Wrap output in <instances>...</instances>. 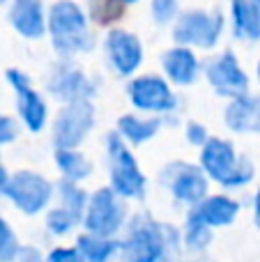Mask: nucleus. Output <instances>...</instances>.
Listing matches in <instances>:
<instances>
[{
	"label": "nucleus",
	"mask_w": 260,
	"mask_h": 262,
	"mask_svg": "<svg viewBox=\"0 0 260 262\" xmlns=\"http://www.w3.org/2000/svg\"><path fill=\"white\" fill-rule=\"evenodd\" d=\"M104 157H106V177L109 186L124 198L127 203H141L147 195V175L138 163L134 147H129L115 129L104 136Z\"/></svg>",
	"instance_id": "obj_5"
},
{
	"label": "nucleus",
	"mask_w": 260,
	"mask_h": 262,
	"mask_svg": "<svg viewBox=\"0 0 260 262\" xmlns=\"http://www.w3.org/2000/svg\"><path fill=\"white\" fill-rule=\"evenodd\" d=\"M224 127L235 136H260V92L226 101Z\"/></svg>",
	"instance_id": "obj_18"
},
{
	"label": "nucleus",
	"mask_w": 260,
	"mask_h": 262,
	"mask_svg": "<svg viewBox=\"0 0 260 262\" xmlns=\"http://www.w3.org/2000/svg\"><path fill=\"white\" fill-rule=\"evenodd\" d=\"M49 41L55 60H76L99 46V37L88 16L85 5L55 0L49 5Z\"/></svg>",
	"instance_id": "obj_2"
},
{
	"label": "nucleus",
	"mask_w": 260,
	"mask_h": 262,
	"mask_svg": "<svg viewBox=\"0 0 260 262\" xmlns=\"http://www.w3.org/2000/svg\"><path fill=\"white\" fill-rule=\"evenodd\" d=\"M46 262H85V258L76 249V244H67V246L60 244L46 251Z\"/></svg>",
	"instance_id": "obj_31"
},
{
	"label": "nucleus",
	"mask_w": 260,
	"mask_h": 262,
	"mask_svg": "<svg viewBox=\"0 0 260 262\" xmlns=\"http://www.w3.org/2000/svg\"><path fill=\"white\" fill-rule=\"evenodd\" d=\"M16 262H46V253H41V249L32 244H23L16 255Z\"/></svg>",
	"instance_id": "obj_32"
},
{
	"label": "nucleus",
	"mask_w": 260,
	"mask_h": 262,
	"mask_svg": "<svg viewBox=\"0 0 260 262\" xmlns=\"http://www.w3.org/2000/svg\"><path fill=\"white\" fill-rule=\"evenodd\" d=\"M9 177H12V172L7 170L3 157H0V195H5V189H7V184H9Z\"/></svg>",
	"instance_id": "obj_34"
},
{
	"label": "nucleus",
	"mask_w": 260,
	"mask_h": 262,
	"mask_svg": "<svg viewBox=\"0 0 260 262\" xmlns=\"http://www.w3.org/2000/svg\"><path fill=\"white\" fill-rule=\"evenodd\" d=\"M53 163L64 182L83 184L95 175V163L83 149H53Z\"/></svg>",
	"instance_id": "obj_21"
},
{
	"label": "nucleus",
	"mask_w": 260,
	"mask_h": 262,
	"mask_svg": "<svg viewBox=\"0 0 260 262\" xmlns=\"http://www.w3.org/2000/svg\"><path fill=\"white\" fill-rule=\"evenodd\" d=\"M157 184L164 191H168L173 203H178L180 207H187V212L201 205L212 193V182L198 166V161H184V159L164 163L157 172Z\"/></svg>",
	"instance_id": "obj_8"
},
{
	"label": "nucleus",
	"mask_w": 260,
	"mask_h": 262,
	"mask_svg": "<svg viewBox=\"0 0 260 262\" xmlns=\"http://www.w3.org/2000/svg\"><path fill=\"white\" fill-rule=\"evenodd\" d=\"M191 262H205V260H203V258H196V260H191Z\"/></svg>",
	"instance_id": "obj_36"
},
{
	"label": "nucleus",
	"mask_w": 260,
	"mask_h": 262,
	"mask_svg": "<svg viewBox=\"0 0 260 262\" xmlns=\"http://www.w3.org/2000/svg\"><path fill=\"white\" fill-rule=\"evenodd\" d=\"M203 78L212 88V92L216 97H224L226 101L251 92V76L233 49H224L207 55L203 60Z\"/></svg>",
	"instance_id": "obj_13"
},
{
	"label": "nucleus",
	"mask_w": 260,
	"mask_h": 262,
	"mask_svg": "<svg viewBox=\"0 0 260 262\" xmlns=\"http://www.w3.org/2000/svg\"><path fill=\"white\" fill-rule=\"evenodd\" d=\"M21 239L16 230L5 216H0V262H16V255L21 251Z\"/></svg>",
	"instance_id": "obj_28"
},
{
	"label": "nucleus",
	"mask_w": 260,
	"mask_h": 262,
	"mask_svg": "<svg viewBox=\"0 0 260 262\" xmlns=\"http://www.w3.org/2000/svg\"><path fill=\"white\" fill-rule=\"evenodd\" d=\"M99 46L106 69L113 76L124 78V81L138 76V69L145 62V44L134 30L122 26L104 30Z\"/></svg>",
	"instance_id": "obj_10"
},
{
	"label": "nucleus",
	"mask_w": 260,
	"mask_h": 262,
	"mask_svg": "<svg viewBox=\"0 0 260 262\" xmlns=\"http://www.w3.org/2000/svg\"><path fill=\"white\" fill-rule=\"evenodd\" d=\"M132 207L124 198H120L109 184L99 186L90 193L85 216H83V230L88 235L106 237V239H120L132 221Z\"/></svg>",
	"instance_id": "obj_7"
},
{
	"label": "nucleus",
	"mask_w": 260,
	"mask_h": 262,
	"mask_svg": "<svg viewBox=\"0 0 260 262\" xmlns=\"http://www.w3.org/2000/svg\"><path fill=\"white\" fill-rule=\"evenodd\" d=\"M97 127L95 101H74L55 111L51 120V143L53 149H81Z\"/></svg>",
	"instance_id": "obj_12"
},
{
	"label": "nucleus",
	"mask_w": 260,
	"mask_h": 262,
	"mask_svg": "<svg viewBox=\"0 0 260 262\" xmlns=\"http://www.w3.org/2000/svg\"><path fill=\"white\" fill-rule=\"evenodd\" d=\"M166 127V122L161 118H150V115L141 113H122L115 122V134L129 145V147H138L145 145L150 140H155L159 136V131Z\"/></svg>",
	"instance_id": "obj_20"
},
{
	"label": "nucleus",
	"mask_w": 260,
	"mask_h": 262,
	"mask_svg": "<svg viewBox=\"0 0 260 262\" xmlns=\"http://www.w3.org/2000/svg\"><path fill=\"white\" fill-rule=\"evenodd\" d=\"M5 198L23 216H39V214H46L53 207L55 182H51L39 170L18 168L9 177V184L5 189Z\"/></svg>",
	"instance_id": "obj_9"
},
{
	"label": "nucleus",
	"mask_w": 260,
	"mask_h": 262,
	"mask_svg": "<svg viewBox=\"0 0 260 262\" xmlns=\"http://www.w3.org/2000/svg\"><path fill=\"white\" fill-rule=\"evenodd\" d=\"M228 28L242 44L260 41V0H233L228 5Z\"/></svg>",
	"instance_id": "obj_19"
},
{
	"label": "nucleus",
	"mask_w": 260,
	"mask_h": 262,
	"mask_svg": "<svg viewBox=\"0 0 260 262\" xmlns=\"http://www.w3.org/2000/svg\"><path fill=\"white\" fill-rule=\"evenodd\" d=\"M90 193L92 191H88L83 184H74V182H64V180L55 182V203L74 209V212L83 214V216H85L88 203H90Z\"/></svg>",
	"instance_id": "obj_26"
},
{
	"label": "nucleus",
	"mask_w": 260,
	"mask_h": 262,
	"mask_svg": "<svg viewBox=\"0 0 260 262\" xmlns=\"http://www.w3.org/2000/svg\"><path fill=\"white\" fill-rule=\"evenodd\" d=\"M228 28V12L219 5H191L182 7L178 21L170 28L175 46L193 51H214Z\"/></svg>",
	"instance_id": "obj_4"
},
{
	"label": "nucleus",
	"mask_w": 260,
	"mask_h": 262,
	"mask_svg": "<svg viewBox=\"0 0 260 262\" xmlns=\"http://www.w3.org/2000/svg\"><path fill=\"white\" fill-rule=\"evenodd\" d=\"M180 12H182V5L178 0H152L150 3V18L159 28H173Z\"/></svg>",
	"instance_id": "obj_27"
},
{
	"label": "nucleus",
	"mask_w": 260,
	"mask_h": 262,
	"mask_svg": "<svg viewBox=\"0 0 260 262\" xmlns=\"http://www.w3.org/2000/svg\"><path fill=\"white\" fill-rule=\"evenodd\" d=\"M0 76H3V74H0Z\"/></svg>",
	"instance_id": "obj_37"
},
{
	"label": "nucleus",
	"mask_w": 260,
	"mask_h": 262,
	"mask_svg": "<svg viewBox=\"0 0 260 262\" xmlns=\"http://www.w3.org/2000/svg\"><path fill=\"white\" fill-rule=\"evenodd\" d=\"M182 131H184V140H187L191 147H198V149L205 147L207 140L212 138L207 124L201 122V120H187V122L182 124Z\"/></svg>",
	"instance_id": "obj_29"
},
{
	"label": "nucleus",
	"mask_w": 260,
	"mask_h": 262,
	"mask_svg": "<svg viewBox=\"0 0 260 262\" xmlns=\"http://www.w3.org/2000/svg\"><path fill=\"white\" fill-rule=\"evenodd\" d=\"M256 81H258V88H260V58H258V62H256Z\"/></svg>",
	"instance_id": "obj_35"
},
{
	"label": "nucleus",
	"mask_w": 260,
	"mask_h": 262,
	"mask_svg": "<svg viewBox=\"0 0 260 262\" xmlns=\"http://www.w3.org/2000/svg\"><path fill=\"white\" fill-rule=\"evenodd\" d=\"M85 9L92 26L111 30V28H118V23L124 18V14L129 12V5L120 3V0H92L85 5Z\"/></svg>",
	"instance_id": "obj_25"
},
{
	"label": "nucleus",
	"mask_w": 260,
	"mask_h": 262,
	"mask_svg": "<svg viewBox=\"0 0 260 262\" xmlns=\"http://www.w3.org/2000/svg\"><path fill=\"white\" fill-rule=\"evenodd\" d=\"M251 219H253V226H256V230L260 232V186L256 189V193H253V200H251Z\"/></svg>",
	"instance_id": "obj_33"
},
{
	"label": "nucleus",
	"mask_w": 260,
	"mask_h": 262,
	"mask_svg": "<svg viewBox=\"0 0 260 262\" xmlns=\"http://www.w3.org/2000/svg\"><path fill=\"white\" fill-rule=\"evenodd\" d=\"M5 83L14 92V111L16 120L28 134H41L49 127V101L44 92L37 90L30 74L18 67L5 69Z\"/></svg>",
	"instance_id": "obj_11"
},
{
	"label": "nucleus",
	"mask_w": 260,
	"mask_h": 262,
	"mask_svg": "<svg viewBox=\"0 0 260 262\" xmlns=\"http://www.w3.org/2000/svg\"><path fill=\"white\" fill-rule=\"evenodd\" d=\"M21 129H23L21 122L14 115L0 111V147H7V145L16 143L18 136H21Z\"/></svg>",
	"instance_id": "obj_30"
},
{
	"label": "nucleus",
	"mask_w": 260,
	"mask_h": 262,
	"mask_svg": "<svg viewBox=\"0 0 260 262\" xmlns=\"http://www.w3.org/2000/svg\"><path fill=\"white\" fill-rule=\"evenodd\" d=\"M180 226L159 221L150 212H134L124 235L120 237L118 262H180L182 258Z\"/></svg>",
	"instance_id": "obj_1"
},
{
	"label": "nucleus",
	"mask_w": 260,
	"mask_h": 262,
	"mask_svg": "<svg viewBox=\"0 0 260 262\" xmlns=\"http://www.w3.org/2000/svg\"><path fill=\"white\" fill-rule=\"evenodd\" d=\"M5 18L26 41H39L49 35V5L39 0H14L7 5Z\"/></svg>",
	"instance_id": "obj_16"
},
{
	"label": "nucleus",
	"mask_w": 260,
	"mask_h": 262,
	"mask_svg": "<svg viewBox=\"0 0 260 262\" xmlns=\"http://www.w3.org/2000/svg\"><path fill=\"white\" fill-rule=\"evenodd\" d=\"M161 76L173 88H191L203 78V60L198 51L187 46H168L159 55Z\"/></svg>",
	"instance_id": "obj_15"
},
{
	"label": "nucleus",
	"mask_w": 260,
	"mask_h": 262,
	"mask_svg": "<svg viewBox=\"0 0 260 262\" xmlns=\"http://www.w3.org/2000/svg\"><path fill=\"white\" fill-rule=\"evenodd\" d=\"M124 95H127L134 113L161 118L166 122V127H173V124L180 122L182 99L161 74L147 72L134 76L124 85Z\"/></svg>",
	"instance_id": "obj_6"
},
{
	"label": "nucleus",
	"mask_w": 260,
	"mask_h": 262,
	"mask_svg": "<svg viewBox=\"0 0 260 262\" xmlns=\"http://www.w3.org/2000/svg\"><path fill=\"white\" fill-rule=\"evenodd\" d=\"M198 166L212 184H219L226 193L247 189L256 180L253 159L237 152V145L226 136H212L205 147L198 149Z\"/></svg>",
	"instance_id": "obj_3"
},
{
	"label": "nucleus",
	"mask_w": 260,
	"mask_h": 262,
	"mask_svg": "<svg viewBox=\"0 0 260 262\" xmlns=\"http://www.w3.org/2000/svg\"><path fill=\"white\" fill-rule=\"evenodd\" d=\"M44 92L60 106L74 101H95L97 81L72 60H55L46 72Z\"/></svg>",
	"instance_id": "obj_14"
},
{
	"label": "nucleus",
	"mask_w": 260,
	"mask_h": 262,
	"mask_svg": "<svg viewBox=\"0 0 260 262\" xmlns=\"http://www.w3.org/2000/svg\"><path fill=\"white\" fill-rule=\"evenodd\" d=\"M240 212H242V203L226 191H219V193H210L201 205L189 209L184 216L196 219L198 223L207 226L210 230H221V228L233 226Z\"/></svg>",
	"instance_id": "obj_17"
},
{
	"label": "nucleus",
	"mask_w": 260,
	"mask_h": 262,
	"mask_svg": "<svg viewBox=\"0 0 260 262\" xmlns=\"http://www.w3.org/2000/svg\"><path fill=\"white\" fill-rule=\"evenodd\" d=\"M44 230L49 232L51 237H69V235H74V232L83 230V214L55 203L53 207L44 214Z\"/></svg>",
	"instance_id": "obj_23"
},
{
	"label": "nucleus",
	"mask_w": 260,
	"mask_h": 262,
	"mask_svg": "<svg viewBox=\"0 0 260 262\" xmlns=\"http://www.w3.org/2000/svg\"><path fill=\"white\" fill-rule=\"evenodd\" d=\"M76 249L85 262H118L120 255V239H106V237L88 235V232H78L74 239Z\"/></svg>",
	"instance_id": "obj_22"
},
{
	"label": "nucleus",
	"mask_w": 260,
	"mask_h": 262,
	"mask_svg": "<svg viewBox=\"0 0 260 262\" xmlns=\"http://www.w3.org/2000/svg\"><path fill=\"white\" fill-rule=\"evenodd\" d=\"M180 232H182V249L189 255H205L212 242H214V230H210L207 226H203L196 219L189 216H184Z\"/></svg>",
	"instance_id": "obj_24"
}]
</instances>
